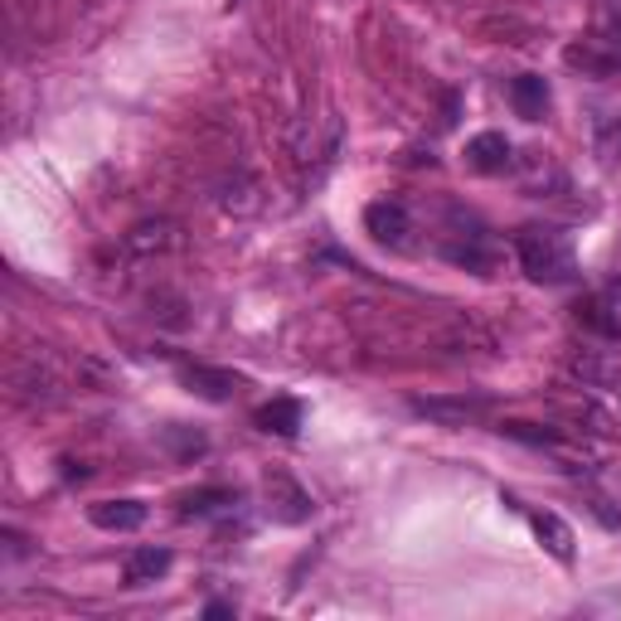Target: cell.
Segmentation results:
<instances>
[{
	"label": "cell",
	"instance_id": "cell-1",
	"mask_svg": "<svg viewBox=\"0 0 621 621\" xmlns=\"http://www.w3.org/2000/svg\"><path fill=\"white\" fill-rule=\"evenodd\" d=\"M515 253H520V267L544 287H563L578 277V257H573V243H568L563 229H520L515 238Z\"/></svg>",
	"mask_w": 621,
	"mask_h": 621
},
{
	"label": "cell",
	"instance_id": "cell-2",
	"mask_svg": "<svg viewBox=\"0 0 621 621\" xmlns=\"http://www.w3.org/2000/svg\"><path fill=\"white\" fill-rule=\"evenodd\" d=\"M263 495H267V515H273L277 524H306L310 515H316V500H310L302 485H296L292 476H282V471L267 476Z\"/></svg>",
	"mask_w": 621,
	"mask_h": 621
},
{
	"label": "cell",
	"instance_id": "cell-3",
	"mask_svg": "<svg viewBox=\"0 0 621 621\" xmlns=\"http://www.w3.org/2000/svg\"><path fill=\"white\" fill-rule=\"evenodd\" d=\"M365 233L375 238V243H384V248H403L408 243V233H413V214L403 210L398 200H375L365 210Z\"/></svg>",
	"mask_w": 621,
	"mask_h": 621
},
{
	"label": "cell",
	"instance_id": "cell-4",
	"mask_svg": "<svg viewBox=\"0 0 621 621\" xmlns=\"http://www.w3.org/2000/svg\"><path fill=\"white\" fill-rule=\"evenodd\" d=\"M413 408H418L422 418H438V422H452V428H466V422L485 418L491 403H485V398H413Z\"/></svg>",
	"mask_w": 621,
	"mask_h": 621
},
{
	"label": "cell",
	"instance_id": "cell-5",
	"mask_svg": "<svg viewBox=\"0 0 621 621\" xmlns=\"http://www.w3.org/2000/svg\"><path fill=\"white\" fill-rule=\"evenodd\" d=\"M88 520L98 524V530H107V534H131V530L147 524V505L141 500H98L88 510Z\"/></svg>",
	"mask_w": 621,
	"mask_h": 621
},
{
	"label": "cell",
	"instance_id": "cell-6",
	"mask_svg": "<svg viewBox=\"0 0 621 621\" xmlns=\"http://www.w3.org/2000/svg\"><path fill=\"white\" fill-rule=\"evenodd\" d=\"M530 530H534V540H540L548 554L558 558V563H573V530H568V520L563 515H554V510H534L530 515Z\"/></svg>",
	"mask_w": 621,
	"mask_h": 621
},
{
	"label": "cell",
	"instance_id": "cell-7",
	"mask_svg": "<svg viewBox=\"0 0 621 621\" xmlns=\"http://www.w3.org/2000/svg\"><path fill=\"white\" fill-rule=\"evenodd\" d=\"M466 165L481 175H500L505 165H510V141H505L500 131H481V137L466 141Z\"/></svg>",
	"mask_w": 621,
	"mask_h": 621
},
{
	"label": "cell",
	"instance_id": "cell-8",
	"mask_svg": "<svg viewBox=\"0 0 621 621\" xmlns=\"http://www.w3.org/2000/svg\"><path fill=\"white\" fill-rule=\"evenodd\" d=\"M253 422L263 432H273V438H296V432H302V403L296 398H273V403H263V408L253 413Z\"/></svg>",
	"mask_w": 621,
	"mask_h": 621
},
{
	"label": "cell",
	"instance_id": "cell-9",
	"mask_svg": "<svg viewBox=\"0 0 621 621\" xmlns=\"http://www.w3.org/2000/svg\"><path fill=\"white\" fill-rule=\"evenodd\" d=\"M180 379H185V389L200 393V398H210V403H224V398H233V393H238V379L229 375V369L194 365V369H185Z\"/></svg>",
	"mask_w": 621,
	"mask_h": 621
},
{
	"label": "cell",
	"instance_id": "cell-10",
	"mask_svg": "<svg viewBox=\"0 0 621 621\" xmlns=\"http://www.w3.org/2000/svg\"><path fill=\"white\" fill-rule=\"evenodd\" d=\"M175 224L170 219H147V224H137V229L127 233V253L131 257H155V253H165V248H175Z\"/></svg>",
	"mask_w": 621,
	"mask_h": 621
},
{
	"label": "cell",
	"instance_id": "cell-11",
	"mask_svg": "<svg viewBox=\"0 0 621 621\" xmlns=\"http://www.w3.org/2000/svg\"><path fill=\"white\" fill-rule=\"evenodd\" d=\"M510 102H515V112H520L524 122H540L548 112V83L540 74H520L510 83Z\"/></svg>",
	"mask_w": 621,
	"mask_h": 621
},
{
	"label": "cell",
	"instance_id": "cell-12",
	"mask_svg": "<svg viewBox=\"0 0 621 621\" xmlns=\"http://www.w3.org/2000/svg\"><path fill=\"white\" fill-rule=\"evenodd\" d=\"M573 316H578V326L593 330V335H603V340H621V316L603 302V296H583V302L573 306Z\"/></svg>",
	"mask_w": 621,
	"mask_h": 621
},
{
	"label": "cell",
	"instance_id": "cell-13",
	"mask_svg": "<svg viewBox=\"0 0 621 621\" xmlns=\"http://www.w3.org/2000/svg\"><path fill=\"white\" fill-rule=\"evenodd\" d=\"M563 59H568L573 68H583V74H593V78H607V74H617V68H621V59L603 45V39H587V45H573Z\"/></svg>",
	"mask_w": 621,
	"mask_h": 621
},
{
	"label": "cell",
	"instance_id": "cell-14",
	"mask_svg": "<svg viewBox=\"0 0 621 621\" xmlns=\"http://www.w3.org/2000/svg\"><path fill=\"white\" fill-rule=\"evenodd\" d=\"M165 573H170V548H137V554L127 558V583L131 587H147Z\"/></svg>",
	"mask_w": 621,
	"mask_h": 621
},
{
	"label": "cell",
	"instance_id": "cell-15",
	"mask_svg": "<svg viewBox=\"0 0 621 621\" xmlns=\"http://www.w3.org/2000/svg\"><path fill=\"white\" fill-rule=\"evenodd\" d=\"M224 505H233V491H224V485H214V491H194L180 500V515H214L224 510Z\"/></svg>",
	"mask_w": 621,
	"mask_h": 621
},
{
	"label": "cell",
	"instance_id": "cell-16",
	"mask_svg": "<svg viewBox=\"0 0 621 621\" xmlns=\"http://www.w3.org/2000/svg\"><path fill=\"white\" fill-rule=\"evenodd\" d=\"M500 432H505V438H520V442H558L554 432H540L534 422H505Z\"/></svg>",
	"mask_w": 621,
	"mask_h": 621
},
{
	"label": "cell",
	"instance_id": "cell-17",
	"mask_svg": "<svg viewBox=\"0 0 621 621\" xmlns=\"http://www.w3.org/2000/svg\"><path fill=\"white\" fill-rule=\"evenodd\" d=\"M603 45L621 59V0H612V15H607V35H603Z\"/></svg>",
	"mask_w": 621,
	"mask_h": 621
},
{
	"label": "cell",
	"instance_id": "cell-18",
	"mask_svg": "<svg viewBox=\"0 0 621 621\" xmlns=\"http://www.w3.org/2000/svg\"><path fill=\"white\" fill-rule=\"evenodd\" d=\"M617 141H621V122H617V127H607V131H603V141H597V151H603L607 161H617Z\"/></svg>",
	"mask_w": 621,
	"mask_h": 621
},
{
	"label": "cell",
	"instance_id": "cell-19",
	"mask_svg": "<svg viewBox=\"0 0 621 621\" xmlns=\"http://www.w3.org/2000/svg\"><path fill=\"white\" fill-rule=\"evenodd\" d=\"M204 617H233V607L229 603H210L204 607Z\"/></svg>",
	"mask_w": 621,
	"mask_h": 621
}]
</instances>
